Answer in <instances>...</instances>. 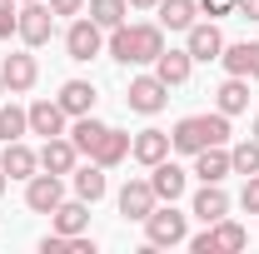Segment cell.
I'll return each instance as SVG.
<instances>
[{
  "label": "cell",
  "mask_w": 259,
  "mask_h": 254,
  "mask_svg": "<svg viewBox=\"0 0 259 254\" xmlns=\"http://www.w3.org/2000/svg\"><path fill=\"white\" fill-rule=\"evenodd\" d=\"M70 185H75V194H80V199L100 204V199H105V190H110L105 164H95V159H90V164H75V170H70Z\"/></svg>",
  "instance_id": "17"
},
{
  "label": "cell",
  "mask_w": 259,
  "mask_h": 254,
  "mask_svg": "<svg viewBox=\"0 0 259 254\" xmlns=\"http://www.w3.org/2000/svg\"><path fill=\"white\" fill-rule=\"evenodd\" d=\"M194 175H199L204 185H225V175H234V170H229V145L199 150V155H194Z\"/></svg>",
  "instance_id": "22"
},
{
  "label": "cell",
  "mask_w": 259,
  "mask_h": 254,
  "mask_svg": "<svg viewBox=\"0 0 259 254\" xmlns=\"http://www.w3.org/2000/svg\"><path fill=\"white\" fill-rule=\"evenodd\" d=\"M40 254H70V234H45L40 239Z\"/></svg>",
  "instance_id": "34"
},
{
  "label": "cell",
  "mask_w": 259,
  "mask_h": 254,
  "mask_svg": "<svg viewBox=\"0 0 259 254\" xmlns=\"http://www.w3.org/2000/svg\"><path fill=\"white\" fill-rule=\"evenodd\" d=\"M55 100H60V110H65V115L75 120V115H95V100H100V90L90 85V80H65Z\"/></svg>",
  "instance_id": "14"
},
{
  "label": "cell",
  "mask_w": 259,
  "mask_h": 254,
  "mask_svg": "<svg viewBox=\"0 0 259 254\" xmlns=\"http://www.w3.org/2000/svg\"><path fill=\"white\" fill-rule=\"evenodd\" d=\"M209 229H214V244H220V254H234V249H244V239H249V234H244V224H234L229 215H225L220 224H209Z\"/></svg>",
  "instance_id": "30"
},
{
  "label": "cell",
  "mask_w": 259,
  "mask_h": 254,
  "mask_svg": "<svg viewBox=\"0 0 259 254\" xmlns=\"http://www.w3.org/2000/svg\"><path fill=\"white\" fill-rule=\"evenodd\" d=\"M125 105L135 115H160L164 105H169V85H164L155 70H150V75H135L130 90H125Z\"/></svg>",
  "instance_id": "6"
},
{
  "label": "cell",
  "mask_w": 259,
  "mask_h": 254,
  "mask_svg": "<svg viewBox=\"0 0 259 254\" xmlns=\"http://www.w3.org/2000/svg\"><path fill=\"white\" fill-rule=\"evenodd\" d=\"M229 170H234V175H259V140L229 145Z\"/></svg>",
  "instance_id": "29"
},
{
  "label": "cell",
  "mask_w": 259,
  "mask_h": 254,
  "mask_svg": "<svg viewBox=\"0 0 259 254\" xmlns=\"http://www.w3.org/2000/svg\"><path fill=\"white\" fill-rule=\"evenodd\" d=\"M55 15H85V0H50Z\"/></svg>",
  "instance_id": "36"
},
{
  "label": "cell",
  "mask_w": 259,
  "mask_h": 254,
  "mask_svg": "<svg viewBox=\"0 0 259 254\" xmlns=\"http://www.w3.org/2000/svg\"><path fill=\"white\" fill-rule=\"evenodd\" d=\"M190 70H194V55H190V50H169V45H164L160 55H155V75H160L169 90H175V85H185V80H190Z\"/></svg>",
  "instance_id": "19"
},
{
  "label": "cell",
  "mask_w": 259,
  "mask_h": 254,
  "mask_svg": "<svg viewBox=\"0 0 259 254\" xmlns=\"http://www.w3.org/2000/svg\"><path fill=\"white\" fill-rule=\"evenodd\" d=\"M234 5H239V0H199V15L220 20V15H234Z\"/></svg>",
  "instance_id": "32"
},
{
  "label": "cell",
  "mask_w": 259,
  "mask_h": 254,
  "mask_svg": "<svg viewBox=\"0 0 259 254\" xmlns=\"http://www.w3.org/2000/svg\"><path fill=\"white\" fill-rule=\"evenodd\" d=\"M234 15H244V20H254V25H259V0H239Z\"/></svg>",
  "instance_id": "37"
},
{
  "label": "cell",
  "mask_w": 259,
  "mask_h": 254,
  "mask_svg": "<svg viewBox=\"0 0 259 254\" xmlns=\"http://www.w3.org/2000/svg\"><path fill=\"white\" fill-rule=\"evenodd\" d=\"M95 164H105V170H115V164H120V159H130V135L125 130H105V140H100L95 145Z\"/></svg>",
  "instance_id": "26"
},
{
  "label": "cell",
  "mask_w": 259,
  "mask_h": 254,
  "mask_svg": "<svg viewBox=\"0 0 259 254\" xmlns=\"http://www.w3.org/2000/svg\"><path fill=\"white\" fill-rule=\"evenodd\" d=\"M185 244H190L194 254H220V244H214V229H209V224H204V234H194V239H185Z\"/></svg>",
  "instance_id": "33"
},
{
  "label": "cell",
  "mask_w": 259,
  "mask_h": 254,
  "mask_svg": "<svg viewBox=\"0 0 259 254\" xmlns=\"http://www.w3.org/2000/svg\"><path fill=\"white\" fill-rule=\"evenodd\" d=\"M0 80H5V90L10 95H25V90H35V80H40V65H35V55H5L0 60Z\"/></svg>",
  "instance_id": "9"
},
{
  "label": "cell",
  "mask_w": 259,
  "mask_h": 254,
  "mask_svg": "<svg viewBox=\"0 0 259 254\" xmlns=\"http://www.w3.org/2000/svg\"><path fill=\"white\" fill-rule=\"evenodd\" d=\"M10 5H20V0H0V10H10Z\"/></svg>",
  "instance_id": "39"
},
{
  "label": "cell",
  "mask_w": 259,
  "mask_h": 254,
  "mask_svg": "<svg viewBox=\"0 0 259 254\" xmlns=\"http://www.w3.org/2000/svg\"><path fill=\"white\" fill-rule=\"evenodd\" d=\"M50 220H55V234H85L90 229V199H60L55 209H50Z\"/></svg>",
  "instance_id": "13"
},
{
  "label": "cell",
  "mask_w": 259,
  "mask_h": 254,
  "mask_svg": "<svg viewBox=\"0 0 259 254\" xmlns=\"http://www.w3.org/2000/svg\"><path fill=\"white\" fill-rule=\"evenodd\" d=\"M190 239V215L175 209V199H160L150 215H145V244L150 249H175Z\"/></svg>",
  "instance_id": "3"
},
{
  "label": "cell",
  "mask_w": 259,
  "mask_h": 254,
  "mask_svg": "<svg viewBox=\"0 0 259 254\" xmlns=\"http://www.w3.org/2000/svg\"><path fill=\"white\" fill-rule=\"evenodd\" d=\"M65 55L70 60H95V55H105V30H100L90 15H75L70 25H65Z\"/></svg>",
  "instance_id": "5"
},
{
  "label": "cell",
  "mask_w": 259,
  "mask_h": 254,
  "mask_svg": "<svg viewBox=\"0 0 259 254\" xmlns=\"http://www.w3.org/2000/svg\"><path fill=\"white\" fill-rule=\"evenodd\" d=\"M85 15L95 20L100 30H115V25H125L130 0H85Z\"/></svg>",
  "instance_id": "27"
},
{
  "label": "cell",
  "mask_w": 259,
  "mask_h": 254,
  "mask_svg": "<svg viewBox=\"0 0 259 254\" xmlns=\"http://www.w3.org/2000/svg\"><path fill=\"white\" fill-rule=\"evenodd\" d=\"M25 115H30V135H45V140L70 130V125H65L70 115L60 110V100H30V105H25Z\"/></svg>",
  "instance_id": "11"
},
{
  "label": "cell",
  "mask_w": 259,
  "mask_h": 254,
  "mask_svg": "<svg viewBox=\"0 0 259 254\" xmlns=\"http://www.w3.org/2000/svg\"><path fill=\"white\" fill-rule=\"evenodd\" d=\"M254 140H259V115H254Z\"/></svg>",
  "instance_id": "41"
},
{
  "label": "cell",
  "mask_w": 259,
  "mask_h": 254,
  "mask_svg": "<svg viewBox=\"0 0 259 254\" xmlns=\"http://www.w3.org/2000/svg\"><path fill=\"white\" fill-rule=\"evenodd\" d=\"M209 145H229V115H220V110L214 115H185L169 130V150H180V155H199Z\"/></svg>",
  "instance_id": "2"
},
{
  "label": "cell",
  "mask_w": 259,
  "mask_h": 254,
  "mask_svg": "<svg viewBox=\"0 0 259 254\" xmlns=\"http://www.w3.org/2000/svg\"><path fill=\"white\" fill-rule=\"evenodd\" d=\"M25 135H30V115L20 105H0V140L10 145V140H25Z\"/></svg>",
  "instance_id": "28"
},
{
  "label": "cell",
  "mask_w": 259,
  "mask_h": 254,
  "mask_svg": "<svg viewBox=\"0 0 259 254\" xmlns=\"http://www.w3.org/2000/svg\"><path fill=\"white\" fill-rule=\"evenodd\" d=\"M190 215H194L199 224H220V220L229 215V194H225V185H199Z\"/></svg>",
  "instance_id": "18"
},
{
  "label": "cell",
  "mask_w": 259,
  "mask_h": 254,
  "mask_svg": "<svg viewBox=\"0 0 259 254\" xmlns=\"http://www.w3.org/2000/svg\"><path fill=\"white\" fill-rule=\"evenodd\" d=\"M0 170H5L10 180H30L35 170H40V150H30L25 140H10L5 155H0Z\"/></svg>",
  "instance_id": "16"
},
{
  "label": "cell",
  "mask_w": 259,
  "mask_h": 254,
  "mask_svg": "<svg viewBox=\"0 0 259 254\" xmlns=\"http://www.w3.org/2000/svg\"><path fill=\"white\" fill-rule=\"evenodd\" d=\"M5 180H10V175H5V170H0V194H5Z\"/></svg>",
  "instance_id": "40"
},
{
  "label": "cell",
  "mask_w": 259,
  "mask_h": 254,
  "mask_svg": "<svg viewBox=\"0 0 259 254\" xmlns=\"http://www.w3.org/2000/svg\"><path fill=\"white\" fill-rule=\"evenodd\" d=\"M160 0H130V10H155Z\"/></svg>",
  "instance_id": "38"
},
{
  "label": "cell",
  "mask_w": 259,
  "mask_h": 254,
  "mask_svg": "<svg viewBox=\"0 0 259 254\" xmlns=\"http://www.w3.org/2000/svg\"><path fill=\"white\" fill-rule=\"evenodd\" d=\"M75 159H80V150L70 145V135H50L40 145V170H50V175H70Z\"/></svg>",
  "instance_id": "15"
},
{
  "label": "cell",
  "mask_w": 259,
  "mask_h": 254,
  "mask_svg": "<svg viewBox=\"0 0 259 254\" xmlns=\"http://www.w3.org/2000/svg\"><path fill=\"white\" fill-rule=\"evenodd\" d=\"M55 10H50V0H20V20H15V35L25 40V50H40V45H50L55 40Z\"/></svg>",
  "instance_id": "4"
},
{
  "label": "cell",
  "mask_w": 259,
  "mask_h": 254,
  "mask_svg": "<svg viewBox=\"0 0 259 254\" xmlns=\"http://www.w3.org/2000/svg\"><path fill=\"white\" fill-rule=\"evenodd\" d=\"M105 120H95V115H75V125L65 130V135H70V145H75V150H80V155H95V145L100 140H105Z\"/></svg>",
  "instance_id": "24"
},
{
  "label": "cell",
  "mask_w": 259,
  "mask_h": 254,
  "mask_svg": "<svg viewBox=\"0 0 259 254\" xmlns=\"http://www.w3.org/2000/svg\"><path fill=\"white\" fill-rule=\"evenodd\" d=\"M65 199V175H50V170H35L30 180H25V204H30L35 215H50L55 204Z\"/></svg>",
  "instance_id": "7"
},
{
  "label": "cell",
  "mask_w": 259,
  "mask_h": 254,
  "mask_svg": "<svg viewBox=\"0 0 259 254\" xmlns=\"http://www.w3.org/2000/svg\"><path fill=\"white\" fill-rule=\"evenodd\" d=\"M130 155L140 159V164H160L164 155H169V130H140L135 140H130Z\"/></svg>",
  "instance_id": "21"
},
{
  "label": "cell",
  "mask_w": 259,
  "mask_h": 254,
  "mask_svg": "<svg viewBox=\"0 0 259 254\" xmlns=\"http://www.w3.org/2000/svg\"><path fill=\"white\" fill-rule=\"evenodd\" d=\"M185 50H190L194 60H220L225 55V35H220V25L214 20H194L190 30H185Z\"/></svg>",
  "instance_id": "8"
},
{
  "label": "cell",
  "mask_w": 259,
  "mask_h": 254,
  "mask_svg": "<svg viewBox=\"0 0 259 254\" xmlns=\"http://www.w3.org/2000/svg\"><path fill=\"white\" fill-rule=\"evenodd\" d=\"M225 70L229 75H244V80H259V40H239V45H225Z\"/></svg>",
  "instance_id": "20"
},
{
  "label": "cell",
  "mask_w": 259,
  "mask_h": 254,
  "mask_svg": "<svg viewBox=\"0 0 259 254\" xmlns=\"http://www.w3.org/2000/svg\"><path fill=\"white\" fill-rule=\"evenodd\" d=\"M15 20H20V5L0 10V40H10V35H15Z\"/></svg>",
  "instance_id": "35"
},
{
  "label": "cell",
  "mask_w": 259,
  "mask_h": 254,
  "mask_svg": "<svg viewBox=\"0 0 259 254\" xmlns=\"http://www.w3.org/2000/svg\"><path fill=\"white\" fill-rule=\"evenodd\" d=\"M185 185H190V170H185V164H175L169 155H164L160 164H150V190L160 194V199H180Z\"/></svg>",
  "instance_id": "10"
},
{
  "label": "cell",
  "mask_w": 259,
  "mask_h": 254,
  "mask_svg": "<svg viewBox=\"0 0 259 254\" xmlns=\"http://www.w3.org/2000/svg\"><path fill=\"white\" fill-rule=\"evenodd\" d=\"M164 50V25H115V30H105V55L120 65H155V55Z\"/></svg>",
  "instance_id": "1"
},
{
  "label": "cell",
  "mask_w": 259,
  "mask_h": 254,
  "mask_svg": "<svg viewBox=\"0 0 259 254\" xmlns=\"http://www.w3.org/2000/svg\"><path fill=\"white\" fill-rule=\"evenodd\" d=\"M160 204V194L150 190V180H125V190H120V215L125 220H140L145 224V215Z\"/></svg>",
  "instance_id": "12"
},
{
  "label": "cell",
  "mask_w": 259,
  "mask_h": 254,
  "mask_svg": "<svg viewBox=\"0 0 259 254\" xmlns=\"http://www.w3.org/2000/svg\"><path fill=\"white\" fill-rule=\"evenodd\" d=\"M155 10H160L164 30H190L194 20H199V0H160Z\"/></svg>",
  "instance_id": "25"
},
{
  "label": "cell",
  "mask_w": 259,
  "mask_h": 254,
  "mask_svg": "<svg viewBox=\"0 0 259 254\" xmlns=\"http://www.w3.org/2000/svg\"><path fill=\"white\" fill-rule=\"evenodd\" d=\"M239 209L259 215V175H244V190H239Z\"/></svg>",
  "instance_id": "31"
},
{
  "label": "cell",
  "mask_w": 259,
  "mask_h": 254,
  "mask_svg": "<svg viewBox=\"0 0 259 254\" xmlns=\"http://www.w3.org/2000/svg\"><path fill=\"white\" fill-rule=\"evenodd\" d=\"M0 100H5V80H0Z\"/></svg>",
  "instance_id": "42"
},
{
  "label": "cell",
  "mask_w": 259,
  "mask_h": 254,
  "mask_svg": "<svg viewBox=\"0 0 259 254\" xmlns=\"http://www.w3.org/2000/svg\"><path fill=\"white\" fill-rule=\"evenodd\" d=\"M214 110H220V115H244V110H249V80H244V75H229L225 85L214 90Z\"/></svg>",
  "instance_id": "23"
}]
</instances>
